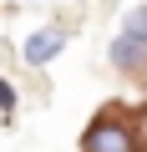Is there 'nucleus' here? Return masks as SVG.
Wrapping results in <instances>:
<instances>
[{
  "instance_id": "f257e3e1",
  "label": "nucleus",
  "mask_w": 147,
  "mask_h": 152,
  "mask_svg": "<svg viewBox=\"0 0 147 152\" xmlns=\"http://www.w3.org/2000/svg\"><path fill=\"white\" fill-rule=\"evenodd\" d=\"M81 152H137V127L117 112H102L81 132Z\"/></svg>"
},
{
  "instance_id": "f03ea898",
  "label": "nucleus",
  "mask_w": 147,
  "mask_h": 152,
  "mask_svg": "<svg viewBox=\"0 0 147 152\" xmlns=\"http://www.w3.org/2000/svg\"><path fill=\"white\" fill-rule=\"evenodd\" d=\"M107 56H112V66L117 71H147V36H137V31H117L112 36V46H107Z\"/></svg>"
},
{
  "instance_id": "7ed1b4c3",
  "label": "nucleus",
  "mask_w": 147,
  "mask_h": 152,
  "mask_svg": "<svg viewBox=\"0 0 147 152\" xmlns=\"http://www.w3.org/2000/svg\"><path fill=\"white\" fill-rule=\"evenodd\" d=\"M61 46H66V31H56V26H41V31H31V36H26L20 56H26V66H51V61L61 56Z\"/></svg>"
},
{
  "instance_id": "20e7f679",
  "label": "nucleus",
  "mask_w": 147,
  "mask_h": 152,
  "mask_svg": "<svg viewBox=\"0 0 147 152\" xmlns=\"http://www.w3.org/2000/svg\"><path fill=\"white\" fill-rule=\"evenodd\" d=\"M127 31H137V36H147V5H137V10L127 15Z\"/></svg>"
}]
</instances>
